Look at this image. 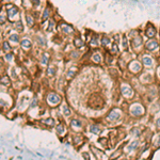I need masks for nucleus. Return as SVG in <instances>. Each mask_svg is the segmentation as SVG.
I'll list each match as a JSON object with an SVG mask.
<instances>
[{"mask_svg":"<svg viewBox=\"0 0 160 160\" xmlns=\"http://www.w3.org/2000/svg\"><path fill=\"white\" fill-rule=\"evenodd\" d=\"M145 47H146V49H147V50L154 51V50H156V49L159 47V44H158L156 41L152 40V41H149V42H147V43H146Z\"/></svg>","mask_w":160,"mask_h":160,"instance_id":"6e6552de","label":"nucleus"},{"mask_svg":"<svg viewBox=\"0 0 160 160\" xmlns=\"http://www.w3.org/2000/svg\"><path fill=\"white\" fill-rule=\"evenodd\" d=\"M49 60V56H48V53H44L43 57H42V60H41V63L43 65H46L47 64V62Z\"/></svg>","mask_w":160,"mask_h":160,"instance_id":"5701e85b","label":"nucleus"},{"mask_svg":"<svg viewBox=\"0 0 160 160\" xmlns=\"http://www.w3.org/2000/svg\"><path fill=\"white\" fill-rule=\"evenodd\" d=\"M83 156H84L86 159H89V158H90V157H89V155H88V154H83Z\"/></svg>","mask_w":160,"mask_h":160,"instance_id":"a19ab883","label":"nucleus"},{"mask_svg":"<svg viewBox=\"0 0 160 160\" xmlns=\"http://www.w3.org/2000/svg\"><path fill=\"white\" fill-rule=\"evenodd\" d=\"M120 112L118 111V110H112L110 113H109V115H108V118H107V120H108L109 122H115V121H118L119 119H120Z\"/></svg>","mask_w":160,"mask_h":160,"instance_id":"423d86ee","label":"nucleus"},{"mask_svg":"<svg viewBox=\"0 0 160 160\" xmlns=\"http://www.w3.org/2000/svg\"><path fill=\"white\" fill-rule=\"evenodd\" d=\"M76 72H77V67H75V66L70 67V68L68 69L67 74H66V78H67V79H72V78H73V77L75 76Z\"/></svg>","mask_w":160,"mask_h":160,"instance_id":"4468645a","label":"nucleus"},{"mask_svg":"<svg viewBox=\"0 0 160 160\" xmlns=\"http://www.w3.org/2000/svg\"><path fill=\"white\" fill-rule=\"evenodd\" d=\"M3 21H4V17L0 16V24H3Z\"/></svg>","mask_w":160,"mask_h":160,"instance_id":"58836bf2","label":"nucleus"},{"mask_svg":"<svg viewBox=\"0 0 160 160\" xmlns=\"http://www.w3.org/2000/svg\"><path fill=\"white\" fill-rule=\"evenodd\" d=\"M91 45H97V42H96V39H93V41H91Z\"/></svg>","mask_w":160,"mask_h":160,"instance_id":"c9c22d12","label":"nucleus"},{"mask_svg":"<svg viewBox=\"0 0 160 160\" xmlns=\"http://www.w3.org/2000/svg\"><path fill=\"white\" fill-rule=\"evenodd\" d=\"M63 113L66 115V117H68V115L70 114V110H69V108H68V107H67L66 105L63 107Z\"/></svg>","mask_w":160,"mask_h":160,"instance_id":"c85d7f7f","label":"nucleus"},{"mask_svg":"<svg viewBox=\"0 0 160 160\" xmlns=\"http://www.w3.org/2000/svg\"><path fill=\"white\" fill-rule=\"evenodd\" d=\"M10 40H11L12 42H14V43H18V35H15V34L11 35V37H10Z\"/></svg>","mask_w":160,"mask_h":160,"instance_id":"c756f323","label":"nucleus"},{"mask_svg":"<svg viewBox=\"0 0 160 160\" xmlns=\"http://www.w3.org/2000/svg\"><path fill=\"white\" fill-rule=\"evenodd\" d=\"M156 29H155V27H153L152 25H148V27L146 28V30H145V34H146V37L147 38H149V39H152V38H154L155 35H156Z\"/></svg>","mask_w":160,"mask_h":160,"instance_id":"0eeeda50","label":"nucleus"},{"mask_svg":"<svg viewBox=\"0 0 160 160\" xmlns=\"http://www.w3.org/2000/svg\"><path fill=\"white\" fill-rule=\"evenodd\" d=\"M142 62H143V64L146 65V66H150V65H153V60L148 58V57H144L143 59H142Z\"/></svg>","mask_w":160,"mask_h":160,"instance_id":"aec40b11","label":"nucleus"},{"mask_svg":"<svg viewBox=\"0 0 160 160\" xmlns=\"http://www.w3.org/2000/svg\"><path fill=\"white\" fill-rule=\"evenodd\" d=\"M138 146V141H133L132 143H131V145L129 146V149H132V148H136Z\"/></svg>","mask_w":160,"mask_h":160,"instance_id":"473e14b6","label":"nucleus"},{"mask_svg":"<svg viewBox=\"0 0 160 160\" xmlns=\"http://www.w3.org/2000/svg\"><path fill=\"white\" fill-rule=\"evenodd\" d=\"M78 55H79V53H78L77 51H76V52H73V53H72V56H73V58H77V56H78Z\"/></svg>","mask_w":160,"mask_h":160,"instance_id":"4c0bfd02","label":"nucleus"},{"mask_svg":"<svg viewBox=\"0 0 160 160\" xmlns=\"http://www.w3.org/2000/svg\"><path fill=\"white\" fill-rule=\"evenodd\" d=\"M127 46H128V42H127V38L126 37H124V39H123V47L124 48H127Z\"/></svg>","mask_w":160,"mask_h":160,"instance_id":"2f4dec72","label":"nucleus"},{"mask_svg":"<svg viewBox=\"0 0 160 160\" xmlns=\"http://www.w3.org/2000/svg\"><path fill=\"white\" fill-rule=\"evenodd\" d=\"M110 43H111L110 38H108V37H106V35H104L103 39H101V45H103L104 47H106V46H109V44H110Z\"/></svg>","mask_w":160,"mask_h":160,"instance_id":"a211bd4d","label":"nucleus"},{"mask_svg":"<svg viewBox=\"0 0 160 160\" xmlns=\"http://www.w3.org/2000/svg\"><path fill=\"white\" fill-rule=\"evenodd\" d=\"M31 46H32V43H31L30 40H28V39H24V40L21 41V47H23V48H25V49H29V48H31Z\"/></svg>","mask_w":160,"mask_h":160,"instance_id":"ddd939ff","label":"nucleus"},{"mask_svg":"<svg viewBox=\"0 0 160 160\" xmlns=\"http://www.w3.org/2000/svg\"><path fill=\"white\" fill-rule=\"evenodd\" d=\"M130 113L133 115V117H139V115L144 113V108L140 105H133L130 108Z\"/></svg>","mask_w":160,"mask_h":160,"instance_id":"7ed1b4c3","label":"nucleus"},{"mask_svg":"<svg viewBox=\"0 0 160 160\" xmlns=\"http://www.w3.org/2000/svg\"><path fill=\"white\" fill-rule=\"evenodd\" d=\"M60 29H61V31H63L65 34H72L74 32V29L69 25H66V24H61L60 25Z\"/></svg>","mask_w":160,"mask_h":160,"instance_id":"9d476101","label":"nucleus"},{"mask_svg":"<svg viewBox=\"0 0 160 160\" xmlns=\"http://www.w3.org/2000/svg\"><path fill=\"white\" fill-rule=\"evenodd\" d=\"M31 1H32V3H33L35 6H38L39 3H40V0H31Z\"/></svg>","mask_w":160,"mask_h":160,"instance_id":"f704fd0d","label":"nucleus"},{"mask_svg":"<svg viewBox=\"0 0 160 160\" xmlns=\"http://www.w3.org/2000/svg\"><path fill=\"white\" fill-rule=\"evenodd\" d=\"M159 76H160V69H159Z\"/></svg>","mask_w":160,"mask_h":160,"instance_id":"37998d69","label":"nucleus"},{"mask_svg":"<svg viewBox=\"0 0 160 160\" xmlns=\"http://www.w3.org/2000/svg\"><path fill=\"white\" fill-rule=\"evenodd\" d=\"M92 60H93L94 62H96V63H99L100 60H101V57H100V55H98V53H96V55H94V56L92 57Z\"/></svg>","mask_w":160,"mask_h":160,"instance_id":"a878e982","label":"nucleus"},{"mask_svg":"<svg viewBox=\"0 0 160 160\" xmlns=\"http://www.w3.org/2000/svg\"><path fill=\"white\" fill-rule=\"evenodd\" d=\"M158 146H160V137H159V141H158V144H157Z\"/></svg>","mask_w":160,"mask_h":160,"instance_id":"79ce46f5","label":"nucleus"},{"mask_svg":"<svg viewBox=\"0 0 160 160\" xmlns=\"http://www.w3.org/2000/svg\"><path fill=\"white\" fill-rule=\"evenodd\" d=\"M49 15H50V10H49V8H46V9H45V11H44V13H43L42 20H43V21H45L46 19H48V18H49Z\"/></svg>","mask_w":160,"mask_h":160,"instance_id":"6ab92c4d","label":"nucleus"},{"mask_svg":"<svg viewBox=\"0 0 160 160\" xmlns=\"http://www.w3.org/2000/svg\"><path fill=\"white\" fill-rule=\"evenodd\" d=\"M88 104L92 109H103L105 106V100L99 94L94 93L90 96Z\"/></svg>","mask_w":160,"mask_h":160,"instance_id":"f257e3e1","label":"nucleus"},{"mask_svg":"<svg viewBox=\"0 0 160 160\" xmlns=\"http://www.w3.org/2000/svg\"><path fill=\"white\" fill-rule=\"evenodd\" d=\"M47 101L51 106H56V105H59L61 103V97L56 93H50L47 96Z\"/></svg>","mask_w":160,"mask_h":160,"instance_id":"f03ea898","label":"nucleus"},{"mask_svg":"<svg viewBox=\"0 0 160 160\" xmlns=\"http://www.w3.org/2000/svg\"><path fill=\"white\" fill-rule=\"evenodd\" d=\"M18 17H19L18 10H17L15 6H12L11 9H9L8 10V18H9V20L14 21L15 18H18Z\"/></svg>","mask_w":160,"mask_h":160,"instance_id":"20e7f679","label":"nucleus"},{"mask_svg":"<svg viewBox=\"0 0 160 160\" xmlns=\"http://www.w3.org/2000/svg\"><path fill=\"white\" fill-rule=\"evenodd\" d=\"M157 126L160 128V119H158V120H157Z\"/></svg>","mask_w":160,"mask_h":160,"instance_id":"ea45409f","label":"nucleus"},{"mask_svg":"<svg viewBox=\"0 0 160 160\" xmlns=\"http://www.w3.org/2000/svg\"><path fill=\"white\" fill-rule=\"evenodd\" d=\"M26 21H27V24H28V26H30V27L34 25V18L29 14L26 15Z\"/></svg>","mask_w":160,"mask_h":160,"instance_id":"412c9836","label":"nucleus"},{"mask_svg":"<svg viewBox=\"0 0 160 160\" xmlns=\"http://www.w3.org/2000/svg\"><path fill=\"white\" fill-rule=\"evenodd\" d=\"M74 143H79V144H81L82 143V139L80 138V137H74Z\"/></svg>","mask_w":160,"mask_h":160,"instance_id":"7c9ffc66","label":"nucleus"},{"mask_svg":"<svg viewBox=\"0 0 160 160\" xmlns=\"http://www.w3.org/2000/svg\"><path fill=\"white\" fill-rule=\"evenodd\" d=\"M45 124H46V125H48V126H50V127H52L53 125H55V121H53L52 118H49V119L45 120Z\"/></svg>","mask_w":160,"mask_h":160,"instance_id":"393cba45","label":"nucleus"},{"mask_svg":"<svg viewBox=\"0 0 160 160\" xmlns=\"http://www.w3.org/2000/svg\"><path fill=\"white\" fill-rule=\"evenodd\" d=\"M83 44H84V41H83V40H81L80 38H75V40H74V45H75L77 48L82 47Z\"/></svg>","mask_w":160,"mask_h":160,"instance_id":"dca6fc26","label":"nucleus"},{"mask_svg":"<svg viewBox=\"0 0 160 160\" xmlns=\"http://www.w3.org/2000/svg\"><path fill=\"white\" fill-rule=\"evenodd\" d=\"M142 38L141 37H137V38H135L132 41H131V45H132V47L133 48H137V47H139L141 44H142Z\"/></svg>","mask_w":160,"mask_h":160,"instance_id":"9b49d317","label":"nucleus"},{"mask_svg":"<svg viewBox=\"0 0 160 160\" xmlns=\"http://www.w3.org/2000/svg\"><path fill=\"white\" fill-rule=\"evenodd\" d=\"M3 50H4L5 52H10V51H11V47H10V45H9L8 42H4V43H3Z\"/></svg>","mask_w":160,"mask_h":160,"instance_id":"bb28decb","label":"nucleus"},{"mask_svg":"<svg viewBox=\"0 0 160 160\" xmlns=\"http://www.w3.org/2000/svg\"><path fill=\"white\" fill-rule=\"evenodd\" d=\"M0 82H1V84H3V85H6V86H9V85L11 84L10 78H9L6 75H5V76H2L1 78H0Z\"/></svg>","mask_w":160,"mask_h":160,"instance_id":"2eb2a0df","label":"nucleus"},{"mask_svg":"<svg viewBox=\"0 0 160 160\" xmlns=\"http://www.w3.org/2000/svg\"><path fill=\"white\" fill-rule=\"evenodd\" d=\"M57 132L59 133L60 136L64 135V132H65V128H64V125H63V124H59V125H58V127H57Z\"/></svg>","mask_w":160,"mask_h":160,"instance_id":"4be33fe9","label":"nucleus"},{"mask_svg":"<svg viewBox=\"0 0 160 160\" xmlns=\"http://www.w3.org/2000/svg\"><path fill=\"white\" fill-rule=\"evenodd\" d=\"M118 44H119V35L115 37V40H114V43L112 45V48H111V53H117L119 51V47H118Z\"/></svg>","mask_w":160,"mask_h":160,"instance_id":"f8f14e48","label":"nucleus"},{"mask_svg":"<svg viewBox=\"0 0 160 160\" xmlns=\"http://www.w3.org/2000/svg\"><path fill=\"white\" fill-rule=\"evenodd\" d=\"M106 57H107V58H106V63H107V64H108V63H111V62H112V57H111V56H108V55H107Z\"/></svg>","mask_w":160,"mask_h":160,"instance_id":"72a5a7b5","label":"nucleus"},{"mask_svg":"<svg viewBox=\"0 0 160 160\" xmlns=\"http://www.w3.org/2000/svg\"><path fill=\"white\" fill-rule=\"evenodd\" d=\"M90 129H91L92 133H95V135H98V133L101 132V128H100L98 125H92Z\"/></svg>","mask_w":160,"mask_h":160,"instance_id":"f3484780","label":"nucleus"},{"mask_svg":"<svg viewBox=\"0 0 160 160\" xmlns=\"http://www.w3.org/2000/svg\"><path fill=\"white\" fill-rule=\"evenodd\" d=\"M141 65H140V63H138L137 61H132L131 63L129 64V69L131 70L132 73H138V72H140L141 70Z\"/></svg>","mask_w":160,"mask_h":160,"instance_id":"1a4fd4ad","label":"nucleus"},{"mask_svg":"<svg viewBox=\"0 0 160 160\" xmlns=\"http://www.w3.org/2000/svg\"><path fill=\"white\" fill-rule=\"evenodd\" d=\"M72 126L73 127H77V128H81L82 124H81V122L78 121V120H73L72 121Z\"/></svg>","mask_w":160,"mask_h":160,"instance_id":"b1692460","label":"nucleus"},{"mask_svg":"<svg viewBox=\"0 0 160 160\" xmlns=\"http://www.w3.org/2000/svg\"><path fill=\"white\" fill-rule=\"evenodd\" d=\"M47 73H48V76L52 77L53 75L56 74V69H55V67H49L48 70H47Z\"/></svg>","mask_w":160,"mask_h":160,"instance_id":"cd10ccee","label":"nucleus"},{"mask_svg":"<svg viewBox=\"0 0 160 160\" xmlns=\"http://www.w3.org/2000/svg\"><path fill=\"white\" fill-rule=\"evenodd\" d=\"M121 91H122V94L126 97V98H129V97H131L133 95V91H132V89L128 85V84H123L122 85V89H121Z\"/></svg>","mask_w":160,"mask_h":160,"instance_id":"39448f33","label":"nucleus"},{"mask_svg":"<svg viewBox=\"0 0 160 160\" xmlns=\"http://www.w3.org/2000/svg\"><path fill=\"white\" fill-rule=\"evenodd\" d=\"M12 57H13V56L11 55V53H10V55H8V56H6V60H8V61H10V60H12Z\"/></svg>","mask_w":160,"mask_h":160,"instance_id":"e433bc0d","label":"nucleus"}]
</instances>
